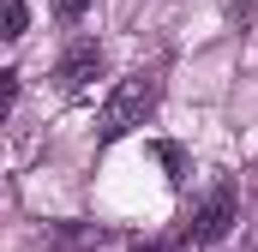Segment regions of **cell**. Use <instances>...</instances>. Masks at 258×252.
<instances>
[{"instance_id":"1","label":"cell","mask_w":258,"mask_h":252,"mask_svg":"<svg viewBox=\"0 0 258 252\" xmlns=\"http://www.w3.org/2000/svg\"><path fill=\"white\" fill-rule=\"evenodd\" d=\"M156 102H162V78H156V72L120 78L114 96H108V108H102V144H114V138H126L132 126H144L156 114Z\"/></svg>"},{"instance_id":"2","label":"cell","mask_w":258,"mask_h":252,"mask_svg":"<svg viewBox=\"0 0 258 252\" xmlns=\"http://www.w3.org/2000/svg\"><path fill=\"white\" fill-rule=\"evenodd\" d=\"M234 204H240V198H234V186H216L210 198H204V210L192 216L186 240H192V246H210V240H222V234H228V222H234Z\"/></svg>"},{"instance_id":"3","label":"cell","mask_w":258,"mask_h":252,"mask_svg":"<svg viewBox=\"0 0 258 252\" xmlns=\"http://www.w3.org/2000/svg\"><path fill=\"white\" fill-rule=\"evenodd\" d=\"M96 72H102V48H96V42H78V48L60 60V84L78 96V90H90V78H96Z\"/></svg>"},{"instance_id":"4","label":"cell","mask_w":258,"mask_h":252,"mask_svg":"<svg viewBox=\"0 0 258 252\" xmlns=\"http://www.w3.org/2000/svg\"><path fill=\"white\" fill-rule=\"evenodd\" d=\"M0 24H6L0 36H6V42H18V36H24V24H30V12H24V0H6V12H0Z\"/></svg>"},{"instance_id":"5","label":"cell","mask_w":258,"mask_h":252,"mask_svg":"<svg viewBox=\"0 0 258 252\" xmlns=\"http://www.w3.org/2000/svg\"><path fill=\"white\" fill-rule=\"evenodd\" d=\"M132 252H180V240H162V234H150V240H132Z\"/></svg>"},{"instance_id":"6","label":"cell","mask_w":258,"mask_h":252,"mask_svg":"<svg viewBox=\"0 0 258 252\" xmlns=\"http://www.w3.org/2000/svg\"><path fill=\"white\" fill-rule=\"evenodd\" d=\"M252 6H258V0H222V12H228L234 24H246V18H252Z\"/></svg>"},{"instance_id":"7","label":"cell","mask_w":258,"mask_h":252,"mask_svg":"<svg viewBox=\"0 0 258 252\" xmlns=\"http://www.w3.org/2000/svg\"><path fill=\"white\" fill-rule=\"evenodd\" d=\"M84 6H90V0H60V12H66V18H78Z\"/></svg>"}]
</instances>
